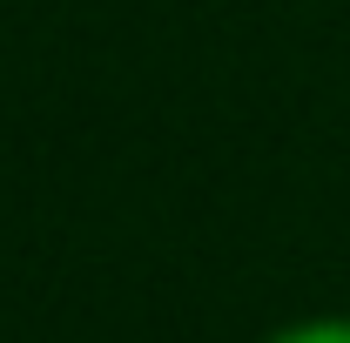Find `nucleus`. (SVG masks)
Here are the masks:
<instances>
[{
    "instance_id": "nucleus-1",
    "label": "nucleus",
    "mask_w": 350,
    "mask_h": 343,
    "mask_svg": "<svg viewBox=\"0 0 350 343\" xmlns=\"http://www.w3.org/2000/svg\"><path fill=\"white\" fill-rule=\"evenodd\" d=\"M276 343H350V323H304V330H290Z\"/></svg>"
}]
</instances>
